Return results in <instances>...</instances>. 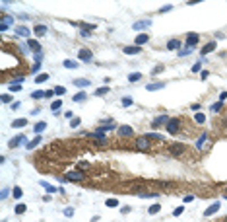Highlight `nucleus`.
<instances>
[{
	"label": "nucleus",
	"mask_w": 227,
	"mask_h": 222,
	"mask_svg": "<svg viewBox=\"0 0 227 222\" xmlns=\"http://www.w3.org/2000/svg\"><path fill=\"white\" fill-rule=\"evenodd\" d=\"M27 47L31 49L35 55H39V53H41V43H39L37 39H27Z\"/></svg>",
	"instance_id": "obj_5"
},
{
	"label": "nucleus",
	"mask_w": 227,
	"mask_h": 222,
	"mask_svg": "<svg viewBox=\"0 0 227 222\" xmlns=\"http://www.w3.org/2000/svg\"><path fill=\"white\" fill-rule=\"evenodd\" d=\"M192 199H194L192 195H186V197H185V203H190V201H192Z\"/></svg>",
	"instance_id": "obj_60"
},
{
	"label": "nucleus",
	"mask_w": 227,
	"mask_h": 222,
	"mask_svg": "<svg viewBox=\"0 0 227 222\" xmlns=\"http://www.w3.org/2000/svg\"><path fill=\"white\" fill-rule=\"evenodd\" d=\"M119 135L120 136H132L134 135V131L130 125H122V127H119Z\"/></svg>",
	"instance_id": "obj_9"
},
{
	"label": "nucleus",
	"mask_w": 227,
	"mask_h": 222,
	"mask_svg": "<svg viewBox=\"0 0 227 222\" xmlns=\"http://www.w3.org/2000/svg\"><path fill=\"white\" fill-rule=\"evenodd\" d=\"M80 123H82V121H80V117H76V119H72V121H70V127H72V129H76V127H80Z\"/></svg>",
	"instance_id": "obj_42"
},
{
	"label": "nucleus",
	"mask_w": 227,
	"mask_h": 222,
	"mask_svg": "<svg viewBox=\"0 0 227 222\" xmlns=\"http://www.w3.org/2000/svg\"><path fill=\"white\" fill-rule=\"evenodd\" d=\"M132 105V98H124L122 99V107H130Z\"/></svg>",
	"instance_id": "obj_44"
},
{
	"label": "nucleus",
	"mask_w": 227,
	"mask_h": 222,
	"mask_svg": "<svg viewBox=\"0 0 227 222\" xmlns=\"http://www.w3.org/2000/svg\"><path fill=\"white\" fill-rule=\"evenodd\" d=\"M186 4H188V6H194V4H200V2H198V0H188Z\"/></svg>",
	"instance_id": "obj_59"
},
{
	"label": "nucleus",
	"mask_w": 227,
	"mask_h": 222,
	"mask_svg": "<svg viewBox=\"0 0 227 222\" xmlns=\"http://www.w3.org/2000/svg\"><path fill=\"white\" fill-rule=\"evenodd\" d=\"M25 209H27V206H25L24 203H20V205L16 206V214H24V212H25Z\"/></svg>",
	"instance_id": "obj_37"
},
{
	"label": "nucleus",
	"mask_w": 227,
	"mask_h": 222,
	"mask_svg": "<svg viewBox=\"0 0 227 222\" xmlns=\"http://www.w3.org/2000/svg\"><path fill=\"white\" fill-rule=\"evenodd\" d=\"M105 94H109V86H103V88L95 90V95H105Z\"/></svg>",
	"instance_id": "obj_32"
},
{
	"label": "nucleus",
	"mask_w": 227,
	"mask_h": 222,
	"mask_svg": "<svg viewBox=\"0 0 227 222\" xmlns=\"http://www.w3.org/2000/svg\"><path fill=\"white\" fill-rule=\"evenodd\" d=\"M49 80V74L45 72V74H37V76H35V84H43V82H47Z\"/></svg>",
	"instance_id": "obj_26"
},
{
	"label": "nucleus",
	"mask_w": 227,
	"mask_h": 222,
	"mask_svg": "<svg viewBox=\"0 0 227 222\" xmlns=\"http://www.w3.org/2000/svg\"><path fill=\"white\" fill-rule=\"evenodd\" d=\"M62 66H64V68H78V62H76V61H70V58H66V61L62 62Z\"/></svg>",
	"instance_id": "obj_27"
},
{
	"label": "nucleus",
	"mask_w": 227,
	"mask_h": 222,
	"mask_svg": "<svg viewBox=\"0 0 227 222\" xmlns=\"http://www.w3.org/2000/svg\"><path fill=\"white\" fill-rule=\"evenodd\" d=\"M151 25V20H144V21H136V24L132 25L136 31H140V29H146V27H150Z\"/></svg>",
	"instance_id": "obj_16"
},
{
	"label": "nucleus",
	"mask_w": 227,
	"mask_h": 222,
	"mask_svg": "<svg viewBox=\"0 0 227 222\" xmlns=\"http://www.w3.org/2000/svg\"><path fill=\"white\" fill-rule=\"evenodd\" d=\"M179 129H181V119H169V123L165 125V131L169 135H177Z\"/></svg>",
	"instance_id": "obj_1"
},
{
	"label": "nucleus",
	"mask_w": 227,
	"mask_h": 222,
	"mask_svg": "<svg viewBox=\"0 0 227 222\" xmlns=\"http://www.w3.org/2000/svg\"><path fill=\"white\" fill-rule=\"evenodd\" d=\"M84 177H85V175H84L82 172H80V169H76V172H70V173H66V179H68V181H82Z\"/></svg>",
	"instance_id": "obj_4"
},
{
	"label": "nucleus",
	"mask_w": 227,
	"mask_h": 222,
	"mask_svg": "<svg viewBox=\"0 0 227 222\" xmlns=\"http://www.w3.org/2000/svg\"><path fill=\"white\" fill-rule=\"evenodd\" d=\"M25 125H27V119H16V121H12V127H14V129L25 127Z\"/></svg>",
	"instance_id": "obj_25"
},
{
	"label": "nucleus",
	"mask_w": 227,
	"mask_h": 222,
	"mask_svg": "<svg viewBox=\"0 0 227 222\" xmlns=\"http://www.w3.org/2000/svg\"><path fill=\"white\" fill-rule=\"evenodd\" d=\"M225 222H227V216H225Z\"/></svg>",
	"instance_id": "obj_61"
},
{
	"label": "nucleus",
	"mask_w": 227,
	"mask_h": 222,
	"mask_svg": "<svg viewBox=\"0 0 227 222\" xmlns=\"http://www.w3.org/2000/svg\"><path fill=\"white\" fill-rule=\"evenodd\" d=\"M31 98H33V99H41V98H45V92L37 90V92H33V94H31Z\"/></svg>",
	"instance_id": "obj_35"
},
{
	"label": "nucleus",
	"mask_w": 227,
	"mask_h": 222,
	"mask_svg": "<svg viewBox=\"0 0 227 222\" xmlns=\"http://www.w3.org/2000/svg\"><path fill=\"white\" fill-rule=\"evenodd\" d=\"M148 41H150V35H148V33H140V35H136V45H138V47L146 45Z\"/></svg>",
	"instance_id": "obj_13"
},
{
	"label": "nucleus",
	"mask_w": 227,
	"mask_h": 222,
	"mask_svg": "<svg viewBox=\"0 0 227 222\" xmlns=\"http://www.w3.org/2000/svg\"><path fill=\"white\" fill-rule=\"evenodd\" d=\"M39 142H41V136H39V135H37V136H35V138H33V140H29V142H27V144H25V148H27V150H33V148H35V146H37V144H39Z\"/></svg>",
	"instance_id": "obj_22"
},
{
	"label": "nucleus",
	"mask_w": 227,
	"mask_h": 222,
	"mask_svg": "<svg viewBox=\"0 0 227 222\" xmlns=\"http://www.w3.org/2000/svg\"><path fill=\"white\" fill-rule=\"evenodd\" d=\"M64 117H66V119H74V113H72V111H66V113H64Z\"/></svg>",
	"instance_id": "obj_54"
},
{
	"label": "nucleus",
	"mask_w": 227,
	"mask_h": 222,
	"mask_svg": "<svg viewBox=\"0 0 227 222\" xmlns=\"http://www.w3.org/2000/svg\"><path fill=\"white\" fill-rule=\"evenodd\" d=\"M89 84H91V82H89L87 78H76V80H74V86H76V88H87Z\"/></svg>",
	"instance_id": "obj_18"
},
{
	"label": "nucleus",
	"mask_w": 227,
	"mask_h": 222,
	"mask_svg": "<svg viewBox=\"0 0 227 222\" xmlns=\"http://www.w3.org/2000/svg\"><path fill=\"white\" fill-rule=\"evenodd\" d=\"M227 99V92H221V95H219V101H225Z\"/></svg>",
	"instance_id": "obj_58"
},
{
	"label": "nucleus",
	"mask_w": 227,
	"mask_h": 222,
	"mask_svg": "<svg viewBox=\"0 0 227 222\" xmlns=\"http://www.w3.org/2000/svg\"><path fill=\"white\" fill-rule=\"evenodd\" d=\"M182 210H185V206H179V209H175V216H181V214H182Z\"/></svg>",
	"instance_id": "obj_49"
},
{
	"label": "nucleus",
	"mask_w": 227,
	"mask_h": 222,
	"mask_svg": "<svg viewBox=\"0 0 227 222\" xmlns=\"http://www.w3.org/2000/svg\"><path fill=\"white\" fill-rule=\"evenodd\" d=\"M136 148H138V150H148V148H150V138L148 136H138L136 138Z\"/></svg>",
	"instance_id": "obj_3"
},
{
	"label": "nucleus",
	"mask_w": 227,
	"mask_h": 222,
	"mask_svg": "<svg viewBox=\"0 0 227 222\" xmlns=\"http://www.w3.org/2000/svg\"><path fill=\"white\" fill-rule=\"evenodd\" d=\"M214 49H216V41H210V43H206V45L200 49V53H202V55H210Z\"/></svg>",
	"instance_id": "obj_15"
},
{
	"label": "nucleus",
	"mask_w": 227,
	"mask_h": 222,
	"mask_svg": "<svg viewBox=\"0 0 227 222\" xmlns=\"http://www.w3.org/2000/svg\"><path fill=\"white\" fill-rule=\"evenodd\" d=\"M159 193L157 191H153V193H140V197H144V199H155Z\"/></svg>",
	"instance_id": "obj_34"
},
{
	"label": "nucleus",
	"mask_w": 227,
	"mask_h": 222,
	"mask_svg": "<svg viewBox=\"0 0 227 222\" xmlns=\"http://www.w3.org/2000/svg\"><path fill=\"white\" fill-rule=\"evenodd\" d=\"M146 136H148L150 140H163V136H161V135H157V132H148Z\"/></svg>",
	"instance_id": "obj_33"
},
{
	"label": "nucleus",
	"mask_w": 227,
	"mask_h": 222,
	"mask_svg": "<svg viewBox=\"0 0 227 222\" xmlns=\"http://www.w3.org/2000/svg\"><path fill=\"white\" fill-rule=\"evenodd\" d=\"M41 187H43V189H45V191H47V193H56V191H58V189H55V187H53V185H49V183H47L45 179H43V181H41Z\"/></svg>",
	"instance_id": "obj_24"
},
{
	"label": "nucleus",
	"mask_w": 227,
	"mask_h": 222,
	"mask_svg": "<svg viewBox=\"0 0 227 222\" xmlns=\"http://www.w3.org/2000/svg\"><path fill=\"white\" fill-rule=\"evenodd\" d=\"M169 154L175 158H179L185 154V144H181V142H175V144H169Z\"/></svg>",
	"instance_id": "obj_2"
},
{
	"label": "nucleus",
	"mask_w": 227,
	"mask_h": 222,
	"mask_svg": "<svg viewBox=\"0 0 227 222\" xmlns=\"http://www.w3.org/2000/svg\"><path fill=\"white\" fill-rule=\"evenodd\" d=\"M161 88H165V82H157V84H148V86H146V90H148V92H155V90H161Z\"/></svg>",
	"instance_id": "obj_20"
},
{
	"label": "nucleus",
	"mask_w": 227,
	"mask_h": 222,
	"mask_svg": "<svg viewBox=\"0 0 227 222\" xmlns=\"http://www.w3.org/2000/svg\"><path fill=\"white\" fill-rule=\"evenodd\" d=\"M64 214H66V216H72V214H74V209H72V206H68V209H64Z\"/></svg>",
	"instance_id": "obj_51"
},
{
	"label": "nucleus",
	"mask_w": 227,
	"mask_h": 222,
	"mask_svg": "<svg viewBox=\"0 0 227 222\" xmlns=\"http://www.w3.org/2000/svg\"><path fill=\"white\" fill-rule=\"evenodd\" d=\"M116 205H119V201H116V199H107V206H109V209H115Z\"/></svg>",
	"instance_id": "obj_39"
},
{
	"label": "nucleus",
	"mask_w": 227,
	"mask_h": 222,
	"mask_svg": "<svg viewBox=\"0 0 227 222\" xmlns=\"http://www.w3.org/2000/svg\"><path fill=\"white\" fill-rule=\"evenodd\" d=\"M78 57L82 58V61H85V62H91V58H93V55H91L89 49H82V51L78 53Z\"/></svg>",
	"instance_id": "obj_10"
},
{
	"label": "nucleus",
	"mask_w": 227,
	"mask_h": 222,
	"mask_svg": "<svg viewBox=\"0 0 227 222\" xmlns=\"http://www.w3.org/2000/svg\"><path fill=\"white\" fill-rule=\"evenodd\" d=\"M60 107H62V99H55L53 103H50V109H53V111H58Z\"/></svg>",
	"instance_id": "obj_30"
},
{
	"label": "nucleus",
	"mask_w": 227,
	"mask_h": 222,
	"mask_svg": "<svg viewBox=\"0 0 227 222\" xmlns=\"http://www.w3.org/2000/svg\"><path fill=\"white\" fill-rule=\"evenodd\" d=\"M163 123H165V125L169 123V115H161V117H157V119L151 123V127H153V129H157L159 125H163Z\"/></svg>",
	"instance_id": "obj_14"
},
{
	"label": "nucleus",
	"mask_w": 227,
	"mask_h": 222,
	"mask_svg": "<svg viewBox=\"0 0 227 222\" xmlns=\"http://www.w3.org/2000/svg\"><path fill=\"white\" fill-rule=\"evenodd\" d=\"M21 195H24V191H21V187H14V197L20 199Z\"/></svg>",
	"instance_id": "obj_43"
},
{
	"label": "nucleus",
	"mask_w": 227,
	"mask_h": 222,
	"mask_svg": "<svg viewBox=\"0 0 227 222\" xmlns=\"http://www.w3.org/2000/svg\"><path fill=\"white\" fill-rule=\"evenodd\" d=\"M219 109H221V101H219V103H214V105H212V111H214V113H216V111H219Z\"/></svg>",
	"instance_id": "obj_50"
},
{
	"label": "nucleus",
	"mask_w": 227,
	"mask_h": 222,
	"mask_svg": "<svg viewBox=\"0 0 227 222\" xmlns=\"http://www.w3.org/2000/svg\"><path fill=\"white\" fill-rule=\"evenodd\" d=\"M159 72H163V66H161V64L157 66V68H153V70H151V74H159Z\"/></svg>",
	"instance_id": "obj_53"
},
{
	"label": "nucleus",
	"mask_w": 227,
	"mask_h": 222,
	"mask_svg": "<svg viewBox=\"0 0 227 222\" xmlns=\"http://www.w3.org/2000/svg\"><path fill=\"white\" fill-rule=\"evenodd\" d=\"M2 101H4V103H10V101H12V95H10V94H4V95H2Z\"/></svg>",
	"instance_id": "obj_48"
},
{
	"label": "nucleus",
	"mask_w": 227,
	"mask_h": 222,
	"mask_svg": "<svg viewBox=\"0 0 227 222\" xmlns=\"http://www.w3.org/2000/svg\"><path fill=\"white\" fill-rule=\"evenodd\" d=\"M21 142H25V136H24V135H18V136H14L10 142H8V146H10V148H18Z\"/></svg>",
	"instance_id": "obj_8"
},
{
	"label": "nucleus",
	"mask_w": 227,
	"mask_h": 222,
	"mask_svg": "<svg viewBox=\"0 0 227 222\" xmlns=\"http://www.w3.org/2000/svg\"><path fill=\"white\" fill-rule=\"evenodd\" d=\"M45 129H47V123H45V121H39V123H35V127H33V131L37 132V135H41V132L45 131Z\"/></svg>",
	"instance_id": "obj_23"
},
{
	"label": "nucleus",
	"mask_w": 227,
	"mask_h": 222,
	"mask_svg": "<svg viewBox=\"0 0 227 222\" xmlns=\"http://www.w3.org/2000/svg\"><path fill=\"white\" fill-rule=\"evenodd\" d=\"M159 209H161L159 205H151L150 209H148V212H150V214H157V212H159Z\"/></svg>",
	"instance_id": "obj_38"
},
{
	"label": "nucleus",
	"mask_w": 227,
	"mask_h": 222,
	"mask_svg": "<svg viewBox=\"0 0 227 222\" xmlns=\"http://www.w3.org/2000/svg\"><path fill=\"white\" fill-rule=\"evenodd\" d=\"M167 49H169V51L181 49V41H179V39H171V41H167Z\"/></svg>",
	"instance_id": "obj_21"
},
{
	"label": "nucleus",
	"mask_w": 227,
	"mask_h": 222,
	"mask_svg": "<svg viewBox=\"0 0 227 222\" xmlns=\"http://www.w3.org/2000/svg\"><path fill=\"white\" fill-rule=\"evenodd\" d=\"M14 33L20 35V37H29V35H31V33H29V27H25V25H18V27H14Z\"/></svg>",
	"instance_id": "obj_7"
},
{
	"label": "nucleus",
	"mask_w": 227,
	"mask_h": 222,
	"mask_svg": "<svg viewBox=\"0 0 227 222\" xmlns=\"http://www.w3.org/2000/svg\"><path fill=\"white\" fill-rule=\"evenodd\" d=\"M169 10H173V6H171V4H169V6H163V8H161L159 12H161V14H163V12H169Z\"/></svg>",
	"instance_id": "obj_55"
},
{
	"label": "nucleus",
	"mask_w": 227,
	"mask_h": 222,
	"mask_svg": "<svg viewBox=\"0 0 227 222\" xmlns=\"http://www.w3.org/2000/svg\"><path fill=\"white\" fill-rule=\"evenodd\" d=\"M53 95H55V90H47L45 92V98H53Z\"/></svg>",
	"instance_id": "obj_56"
},
{
	"label": "nucleus",
	"mask_w": 227,
	"mask_h": 222,
	"mask_svg": "<svg viewBox=\"0 0 227 222\" xmlns=\"http://www.w3.org/2000/svg\"><path fill=\"white\" fill-rule=\"evenodd\" d=\"M21 90V86H18V84H10V92H20Z\"/></svg>",
	"instance_id": "obj_47"
},
{
	"label": "nucleus",
	"mask_w": 227,
	"mask_h": 222,
	"mask_svg": "<svg viewBox=\"0 0 227 222\" xmlns=\"http://www.w3.org/2000/svg\"><path fill=\"white\" fill-rule=\"evenodd\" d=\"M217 210H219V201L212 203V205L208 206V209L204 210V216H212V214H214V212H217Z\"/></svg>",
	"instance_id": "obj_11"
},
{
	"label": "nucleus",
	"mask_w": 227,
	"mask_h": 222,
	"mask_svg": "<svg viewBox=\"0 0 227 222\" xmlns=\"http://www.w3.org/2000/svg\"><path fill=\"white\" fill-rule=\"evenodd\" d=\"M85 98H87V94H85V92H78V94H76L72 99H74V101H84Z\"/></svg>",
	"instance_id": "obj_31"
},
{
	"label": "nucleus",
	"mask_w": 227,
	"mask_h": 222,
	"mask_svg": "<svg viewBox=\"0 0 227 222\" xmlns=\"http://www.w3.org/2000/svg\"><path fill=\"white\" fill-rule=\"evenodd\" d=\"M190 53H192V49H190V47H185L182 51H179V57H188Z\"/></svg>",
	"instance_id": "obj_36"
},
{
	"label": "nucleus",
	"mask_w": 227,
	"mask_h": 222,
	"mask_svg": "<svg viewBox=\"0 0 227 222\" xmlns=\"http://www.w3.org/2000/svg\"><path fill=\"white\" fill-rule=\"evenodd\" d=\"M55 94H56V95H64V94H66V88L56 86V88H55Z\"/></svg>",
	"instance_id": "obj_40"
},
{
	"label": "nucleus",
	"mask_w": 227,
	"mask_h": 222,
	"mask_svg": "<svg viewBox=\"0 0 227 222\" xmlns=\"http://www.w3.org/2000/svg\"><path fill=\"white\" fill-rule=\"evenodd\" d=\"M24 80H25V78H24V76H18V78H14V80H12V82H16V84H18V86H20V84H21V82H24Z\"/></svg>",
	"instance_id": "obj_52"
},
{
	"label": "nucleus",
	"mask_w": 227,
	"mask_h": 222,
	"mask_svg": "<svg viewBox=\"0 0 227 222\" xmlns=\"http://www.w3.org/2000/svg\"><path fill=\"white\" fill-rule=\"evenodd\" d=\"M12 18H8V16H4L2 18V21H0V31H6V29H8L10 27V24H12Z\"/></svg>",
	"instance_id": "obj_19"
},
{
	"label": "nucleus",
	"mask_w": 227,
	"mask_h": 222,
	"mask_svg": "<svg viewBox=\"0 0 227 222\" xmlns=\"http://www.w3.org/2000/svg\"><path fill=\"white\" fill-rule=\"evenodd\" d=\"M194 119H196V123H204V121H206V117H204V113H196Z\"/></svg>",
	"instance_id": "obj_41"
},
{
	"label": "nucleus",
	"mask_w": 227,
	"mask_h": 222,
	"mask_svg": "<svg viewBox=\"0 0 227 222\" xmlns=\"http://www.w3.org/2000/svg\"><path fill=\"white\" fill-rule=\"evenodd\" d=\"M39 68H41V62H35V64L31 66V72H33V74H37V72H39Z\"/></svg>",
	"instance_id": "obj_45"
},
{
	"label": "nucleus",
	"mask_w": 227,
	"mask_h": 222,
	"mask_svg": "<svg viewBox=\"0 0 227 222\" xmlns=\"http://www.w3.org/2000/svg\"><path fill=\"white\" fill-rule=\"evenodd\" d=\"M198 41H200V35H196V33H188V37H186V47L192 49Z\"/></svg>",
	"instance_id": "obj_6"
},
{
	"label": "nucleus",
	"mask_w": 227,
	"mask_h": 222,
	"mask_svg": "<svg viewBox=\"0 0 227 222\" xmlns=\"http://www.w3.org/2000/svg\"><path fill=\"white\" fill-rule=\"evenodd\" d=\"M128 80L130 82H138V80H142V74L140 72H132V74H128Z\"/></svg>",
	"instance_id": "obj_29"
},
{
	"label": "nucleus",
	"mask_w": 227,
	"mask_h": 222,
	"mask_svg": "<svg viewBox=\"0 0 227 222\" xmlns=\"http://www.w3.org/2000/svg\"><path fill=\"white\" fill-rule=\"evenodd\" d=\"M124 51V55H138L142 51V47H138V45H130V47H122Z\"/></svg>",
	"instance_id": "obj_12"
},
{
	"label": "nucleus",
	"mask_w": 227,
	"mask_h": 222,
	"mask_svg": "<svg viewBox=\"0 0 227 222\" xmlns=\"http://www.w3.org/2000/svg\"><path fill=\"white\" fill-rule=\"evenodd\" d=\"M206 138H208V135L204 132V135H202L198 140H196V148H198V150H200V148H204V142H206Z\"/></svg>",
	"instance_id": "obj_28"
},
{
	"label": "nucleus",
	"mask_w": 227,
	"mask_h": 222,
	"mask_svg": "<svg viewBox=\"0 0 227 222\" xmlns=\"http://www.w3.org/2000/svg\"><path fill=\"white\" fill-rule=\"evenodd\" d=\"M80 35L85 37V39H87V37H91V33H89V31H85V29H82V33H80Z\"/></svg>",
	"instance_id": "obj_57"
},
{
	"label": "nucleus",
	"mask_w": 227,
	"mask_h": 222,
	"mask_svg": "<svg viewBox=\"0 0 227 222\" xmlns=\"http://www.w3.org/2000/svg\"><path fill=\"white\" fill-rule=\"evenodd\" d=\"M33 33L37 35V37L47 35V25H41V24H39V25H35V27H33Z\"/></svg>",
	"instance_id": "obj_17"
},
{
	"label": "nucleus",
	"mask_w": 227,
	"mask_h": 222,
	"mask_svg": "<svg viewBox=\"0 0 227 222\" xmlns=\"http://www.w3.org/2000/svg\"><path fill=\"white\" fill-rule=\"evenodd\" d=\"M200 68H202V62H200V61H198V62H194V64H192V72H198Z\"/></svg>",
	"instance_id": "obj_46"
}]
</instances>
